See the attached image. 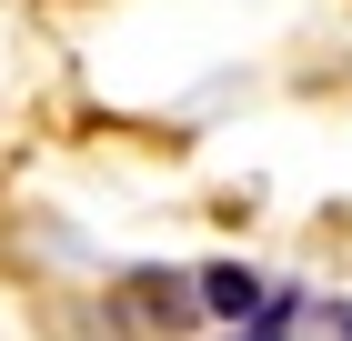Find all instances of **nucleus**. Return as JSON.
I'll use <instances>...</instances> for the list:
<instances>
[{
  "label": "nucleus",
  "instance_id": "f257e3e1",
  "mask_svg": "<svg viewBox=\"0 0 352 341\" xmlns=\"http://www.w3.org/2000/svg\"><path fill=\"white\" fill-rule=\"evenodd\" d=\"M121 291H131V311H141V321H162V331L201 311V281H191V271H131Z\"/></svg>",
  "mask_w": 352,
  "mask_h": 341
},
{
  "label": "nucleus",
  "instance_id": "f03ea898",
  "mask_svg": "<svg viewBox=\"0 0 352 341\" xmlns=\"http://www.w3.org/2000/svg\"><path fill=\"white\" fill-rule=\"evenodd\" d=\"M191 281H201V311H221V321H262V301H272V281L262 271H191Z\"/></svg>",
  "mask_w": 352,
  "mask_h": 341
},
{
  "label": "nucleus",
  "instance_id": "7ed1b4c3",
  "mask_svg": "<svg viewBox=\"0 0 352 341\" xmlns=\"http://www.w3.org/2000/svg\"><path fill=\"white\" fill-rule=\"evenodd\" d=\"M312 311H322V321H332V331H342V341H352V301H312Z\"/></svg>",
  "mask_w": 352,
  "mask_h": 341
},
{
  "label": "nucleus",
  "instance_id": "20e7f679",
  "mask_svg": "<svg viewBox=\"0 0 352 341\" xmlns=\"http://www.w3.org/2000/svg\"><path fill=\"white\" fill-rule=\"evenodd\" d=\"M242 341H272V331H262V321H252V331H242Z\"/></svg>",
  "mask_w": 352,
  "mask_h": 341
}]
</instances>
